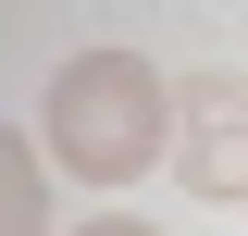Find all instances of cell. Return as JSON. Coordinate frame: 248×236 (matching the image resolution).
Segmentation results:
<instances>
[{"instance_id":"1","label":"cell","mask_w":248,"mask_h":236,"mask_svg":"<svg viewBox=\"0 0 248 236\" xmlns=\"http://www.w3.org/2000/svg\"><path fill=\"white\" fill-rule=\"evenodd\" d=\"M37 149H50L75 186H137L161 149H174V87H161L137 50H75V62L50 75Z\"/></svg>"},{"instance_id":"2","label":"cell","mask_w":248,"mask_h":236,"mask_svg":"<svg viewBox=\"0 0 248 236\" xmlns=\"http://www.w3.org/2000/svg\"><path fill=\"white\" fill-rule=\"evenodd\" d=\"M174 174L211 211H248V75H199L174 87Z\"/></svg>"},{"instance_id":"3","label":"cell","mask_w":248,"mask_h":236,"mask_svg":"<svg viewBox=\"0 0 248 236\" xmlns=\"http://www.w3.org/2000/svg\"><path fill=\"white\" fill-rule=\"evenodd\" d=\"M0 236H50V149L0 124Z\"/></svg>"},{"instance_id":"4","label":"cell","mask_w":248,"mask_h":236,"mask_svg":"<svg viewBox=\"0 0 248 236\" xmlns=\"http://www.w3.org/2000/svg\"><path fill=\"white\" fill-rule=\"evenodd\" d=\"M75 236H161V224H137V211H99V224H75Z\"/></svg>"}]
</instances>
